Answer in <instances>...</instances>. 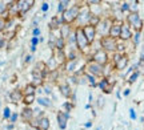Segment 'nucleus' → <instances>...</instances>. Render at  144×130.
Listing matches in <instances>:
<instances>
[{
	"label": "nucleus",
	"mask_w": 144,
	"mask_h": 130,
	"mask_svg": "<svg viewBox=\"0 0 144 130\" xmlns=\"http://www.w3.org/2000/svg\"><path fill=\"white\" fill-rule=\"evenodd\" d=\"M5 25H7V24H5V20L0 17V31H3V29L5 28Z\"/></svg>",
	"instance_id": "29"
},
{
	"label": "nucleus",
	"mask_w": 144,
	"mask_h": 130,
	"mask_svg": "<svg viewBox=\"0 0 144 130\" xmlns=\"http://www.w3.org/2000/svg\"><path fill=\"white\" fill-rule=\"evenodd\" d=\"M48 128H50V119L48 118H41L40 121H39V130H48Z\"/></svg>",
	"instance_id": "13"
},
{
	"label": "nucleus",
	"mask_w": 144,
	"mask_h": 130,
	"mask_svg": "<svg viewBox=\"0 0 144 130\" xmlns=\"http://www.w3.org/2000/svg\"><path fill=\"white\" fill-rule=\"evenodd\" d=\"M139 40H140V33L137 32L135 36H133V43H135V44H139Z\"/></svg>",
	"instance_id": "30"
},
{
	"label": "nucleus",
	"mask_w": 144,
	"mask_h": 130,
	"mask_svg": "<svg viewBox=\"0 0 144 130\" xmlns=\"http://www.w3.org/2000/svg\"><path fill=\"white\" fill-rule=\"evenodd\" d=\"M15 43H16V40L14 39V40H12L11 43H9V49H11V48H12V47H14V45H15Z\"/></svg>",
	"instance_id": "42"
},
{
	"label": "nucleus",
	"mask_w": 144,
	"mask_h": 130,
	"mask_svg": "<svg viewBox=\"0 0 144 130\" xmlns=\"http://www.w3.org/2000/svg\"><path fill=\"white\" fill-rule=\"evenodd\" d=\"M59 19L57 17H54L52 19V21H51V24H50V27H51V29H55V28H57V27H60V24H59Z\"/></svg>",
	"instance_id": "19"
},
{
	"label": "nucleus",
	"mask_w": 144,
	"mask_h": 130,
	"mask_svg": "<svg viewBox=\"0 0 144 130\" xmlns=\"http://www.w3.org/2000/svg\"><path fill=\"white\" fill-rule=\"evenodd\" d=\"M90 21H91V25H92V27H95L96 24H99V17H97V16H93V17L91 16Z\"/></svg>",
	"instance_id": "24"
},
{
	"label": "nucleus",
	"mask_w": 144,
	"mask_h": 130,
	"mask_svg": "<svg viewBox=\"0 0 144 130\" xmlns=\"http://www.w3.org/2000/svg\"><path fill=\"white\" fill-rule=\"evenodd\" d=\"M34 0H20V1H18V5H19V9H20V13H25V12L28 11L29 8L34 5Z\"/></svg>",
	"instance_id": "7"
},
{
	"label": "nucleus",
	"mask_w": 144,
	"mask_h": 130,
	"mask_svg": "<svg viewBox=\"0 0 144 130\" xmlns=\"http://www.w3.org/2000/svg\"><path fill=\"white\" fill-rule=\"evenodd\" d=\"M60 92L63 94L64 97H70L71 96V88L67 85V84H64V85H60Z\"/></svg>",
	"instance_id": "15"
},
{
	"label": "nucleus",
	"mask_w": 144,
	"mask_h": 130,
	"mask_svg": "<svg viewBox=\"0 0 144 130\" xmlns=\"http://www.w3.org/2000/svg\"><path fill=\"white\" fill-rule=\"evenodd\" d=\"M63 108L65 109V112H70V110L72 109V105H71V104H68V102H67V104H64V105H63Z\"/></svg>",
	"instance_id": "31"
},
{
	"label": "nucleus",
	"mask_w": 144,
	"mask_h": 130,
	"mask_svg": "<svg viewBox=\"0 0 144 130\" xmlns=\"http://www.w3.org/2000/svg\"><path fill=\"white\" fill-rule=\"evenodd\" d=\"M34 100H35V96H34V94L24 97V102H25V104H32V102H34Z\"/></svg>",
	"instance_id": "23"
},
{
	"label": "nucleus",
	"mask_w": 144,
	"mask_h": 130,
	"mask_svg": "<svg viewBox=\"0 0 144 130\" xmlns=\"http://www.w3.org/2000/svg\"><path fill=\"white\" fill-rule=\"evenodd\" d=\"M31 58H32L31 56H27V58H25V61H27V63H28V61H31Z\"/></svg>",
	"instance_id": "45"
},
{
	"label": "nucleus",
	"mask_w": 144,
	"mask_h": 130,
	"mask_svg": "<svg viewBox=\"0 0 144 130\" xmlns=\"http://www.w3.org/2000/svg\"><path fill=\"white\" fill-rule=\"evenodd\" d=\"M41 9H43V11H47V9H48V4H47V3H44V4H43Z\"/></svg>",
	"instance_id": "41"
},
{
	"label": "nucleus",
	"mask_w": 144,
	"mask_h": 130,
	"mask_svg": "<svg viewBox=\"0 0 144 130\" xmlns=\"http://www.w3.org/2000/svg\"><path fill=\"white\" fill-rule=\"evenodd\" d=\"M120 32H122V25L119 24H113L109 28V37L115 39V37H120Z\"/></svg>",
	"instance_id": "10"
},
{
	"label": "nucleus",
	"mask_w": 144,
	"mask_h": 130,
	"mask_svg": "<svg viewBox=\"0 0 144 130\" xmlns=\"http://www.w3.org/2000/svg\"><path fill=\"white\" fill-rule=\"evenodd\" d=\"M67 119H68V114H67V113L60 112L57 114V122H59L60 129H65V126H67Z\"/></svg>",
	"instance_id": "9"
},
{
	"label": "nucleus",
	"mask_w": 144,
	"mask_h": 130,
	"mask_svg": "<svg viewBox=\"0 0 144 130\" xmlns=\"http://www.w3.org/2000/svg\"><path fill=\"white\" fill-rule=\"evenodd\" d=\"M35 93V86L34 85H28L25 88V96H31V94Z\"/></svg>",
	"instance_id": "21"
},
{
	"label": "nucleus",
	"mask_w": 144,
	"mask_h": 130,
	"mask_svg": "<svg viewBox=\"0 0 144 130\" xmlns=\"http://www.w3.org/2000/svg\"><path fill=\"white\" fill-rule=\"evenodd\" d=\"M131 36H132V33H131L129 27H127V25H122V32H120V37H122L123 40H128V39H131Z\"/></svg>",
	"instance_id": "11"
},
{
	"label": "nucleus",
	"mask_w": 144,
	"mask_h": 130,
	"mask_svg": "<svg viewBox=\"0 0 144 130\" xmlns=\"http://www.w3.org/2000/svg\"><path fill=\"white\" fill-rule=\"evenodd\" d=\"M137 77H139V72H135V73L132 74V76L129 77V80H128V81H129V82H135Z\"/></svg>",
	"instance_id": "26"
},
{
	"label": "nucleus",
	"mask_w": 144,
	"mask_h": 130,
	"mask_svg": "<svg viewBox=\"0 0 144 130\" xmlns=\"http://www.w3.org/2000/svg\"><path fill=\"white\" fill-rule=\"evenodd\" d=\"M132 9H133V11H136V9H137V7H136V3H133V5H132Z\"/></svg>",
	"instance_id": "44"
},
{
	"label": "nucleus",
	"mask_w": 144,
	"mask_h": 130,
	"mask_svg": "<svg viewBox=\"0 0 144 130\" xmlns=\"http://www.w3.org/2000/svg\"><path fill=\"white\" fill-rule=\"evenodd\" d=\"M63 47H64V40H63V37H59L56 40V48L59 51H61L63 49Z\"/></svg>",
	"instance_id": "20"
},
{
	"label": "nucleus",
	"mask_w": 144,
	"mask_h": 130,
	"mask_svg": "<svg viewBox=\"0 0 144 130\" xmlns=\"http://www.w3.org/2000/svg\"><path fill=\"white\" fill-rule=\"evenodd\" d=\"M127 20H128V23L131 25H132L135 29H137V31H140L143 27V21L142 19H140V16L136 13V12H132V13H129V16L127 17Z\"/></svg>",
	"instance_id": "3"
},
{
	"label": "nucleus",
	"mask_w": 144,
	"mask_h": 130,
	"mask_svg": "<svg viewBox=\"0 0 144 130\" xmlns=\"http://www.w3.org/2000/svg\"><path fill=\"white\" fill-rule=\"evenodd\" d=\"M60 31H61V37H68L70 36V31H71V27L68 24H61L60 25Z\"/></svg>",
	"instance_id": "14"
},
{
	"label": "nucleus",
	"mask_w": 144,
	"mask_h": 130,
	"mask_svg": "<svg viewBox=\"0 0 144 130\" xmlns=\"http://www.w3.org/2000/svg\"><path fill=\"white\" fill-rule=\"evenodd\" d=\"M87 78L90 80V84H91V85H95V78H93L92 76H87Z\"/></svg>",
	"instance_id": "35"
},
{
	"label": "nucleus",
	"mask_w": 144,
	"mask_h": 130,
	"mask_svg": "<svg viewBox=\"0 0 144 130\" xmlns=\"http://www.w3.org/2000/svg\"><path fill=\"white\" fill-rule=\"evenodd\" d=\"M93 61L99 65H103L107 63V53L104 51H97L96 53L93 54Z\"/></svg>",
	"instance_id": "8"
},
{
	"label": "nucleus",
	"mask_w": 144,
	"mask_h": 130,
	"mask_svg": "<svg viewBox=\"0 0 144 130\" xmlns=\"http://www.w3.org/2000/svg\"><path fill=\"white\" fill-rule=\"evenodd\" d=\"M40 40V39H37V37H34L32 39V45H34V47H36V44H37V41Z\"/></svg>",
	"instance_id": "37"
},
{
	"label": "nucleus",
	"mask_w": 144,
	"mask_h": 130,
	"mask_svg": "<svg viewBox=\"0 0 144 130\" xmlns=\"http://www.w3.org/2000/svg\"><path fill=\"white\" fill-rule=\"evenodd\" d=\"M83 32H84V35H86L88 43H92V41L95 40V35H96V29H95V27H92L91 24H88L83 28Z\"/></svg>",
	"instance_id": "4"
},
{
	"label": "nucleus",
	"mask_w": 144,
	"mask_h": 130,
	"mask_svg": "<svg viewBox=\"0 0 144 130\" xmlns=\"http://www.w3.org/2000/svg\"><path fill=\"white\" fill-rule=\"evenodd\" d=\"M70 40H71V43L76 41V35H71V36H70Z\"/></svg>",
	"instance_id": "38"
},
{
	"label": "nucleus",
	"mask_w": 144,
	"mask_h": 130,
	"mask_svg": "<svg viewBox=\"0 0 144 130\" xmlns=\"http://www.w3.org/2000/svg\"><path fill=\"white\" fill-rule=\"evenodd\" d=\"M79 16H80V20H81V23H83V21H86V20H90V19H91V15L88 13V12H86L84 15H79Z\"/></svg>",
	"instance_id": "25"
},
{
	"label": "nucleus",
	"mask_w": 144,
	"mask_h": 130,
	"mask_svg": "<svg viewBox=\"0 0 144 130\" xmlns=\"http://www.w3.org/2000/svg\"><path fill=\"white\" fill-rule=\"evenodd\" d=\"M128 94H129V90H128V89H127V90H126V92H124V96H128Z\"/></svg>",
	"instance_id": "46"
},
{
	"label": "nucleus",
	"mask_w": 144,
	"mask_h": 130,
	"mask_svg": "<svg viewBox=\"0 0 144 130\" xmlns=\"http://www.w3.org/2000/svg\"><path fill=\"white\" fill-rule=\"evenodd\" d=\"M39 33H40V29H39V28H35V29H34V35H35V36H37Z\"/></svg>",
	"instance_id": "39"
},
{
	"label": "nucleus",
	"mask_w": 144,
	"mask_h": 130,
	"mask_svg": "<svg viewBox=\"0 0 144 130\" xmlns=\"http://www.w3.org/2000/svg\"><path fill=\"white\" fill-rule=\"evenodd\" d=\"M5 9H7V5H5V3L0 1V15H1V13H4V12H5Z\"/></svg>",
	"instance_id": "27"
},
{
	"label": "nucleus",
	"mask_w": 144,
	"mask_h": 130,
	"mask_svg": "<svg viewBox=\"0 0 144 130\" xmlns=\"http://www.w3.org/2000/svg\"><path fill=\"white\" fill-rule=\"evenodd\" d=\"M39 104H40V105H44V106H51V101L47 98H39Z\"/></svg>",
	"instance_id": "22"
},
{
	"label": "nucleus",
	"mask_w": 144,
	"mask_h": 130,
	"mask_svg": "<svg viewBox=\"0 0 144 130\" xmlns=\"http://www.w3.org/2000/svg\"><path fill=\"white\" fill-rule=\"evenodd\" d=\"M106 29H107V21H104L100 24V31L103 32V31H106Z\"/></svg>",
	"instance_id": "32"
},
{
	"label": "nucleus",
	"mask_w": 144,
	"mask_h": 130,
	"mask_svg": "<svg viewBox=\"0 0 144 130\" xmlns=\"http://www.w3.org/2000/svg\"><path fill=\"white\" fill-rule=\"evenodd\" d=\"M123 9H124V11H126V9H128L129 8V5H128V3H124V4H123V7H122Z\"/></svg>",
	"instance_id": "40"
},
{
	"label": "nucleus",
	"mask_w": 144,
	"mask_h": 130,
	"mask_svg": "<svg viewBox=\"0 0 144 130\" xmlns=\"http://www.w3.org/2000/svg\"><path fill=\"white\" fill-rule=\"evenodd\" d=\"M88 72L91 74H93V76H101V73H103V68H101V65L96 64V63H90L87 66Z\"/></svg>",
	"instance_id": "6"
},
{
	"label": "nucleus",
	"mask_w": 144,
	"mask_h": 130,
	"mask_svg": "<svg viewBox=\"0 0 144 130\" xmlns=\"http://www.w3.org/2000/svg\"><path fill=\"white\" fill-rule=\"evenodd\" d=\"M129 116H131V118H132V119L136 118V114H135V110H133V109L129 110Z\"/></svg>",
	"instance_id": "34"
},
{
	"label": "nucleus",
	"mask_w": 144,
	"mask_h": 130,
	"mask_svg": "<svg viewBox=\"0 0 144 130\" xmlns=\"http://www.w3.org/2000/svg\"><path fill=\"white\" fill-rule=\"evenodd\" d=\"M79 12H80V8L79 5H72L71 8H68L67 11H64L63 13V21L65 23H72L75 19L79 16Z\"/></svg>",
	"instance_id": "1"
},
{
	"label": "nucleus",
	"mask_w": 144,
	"mask_h": 130,
	"mask_svg": "<svg viewBox=\"0 0 144 130\" xmlns=\"http://www.w3.org/2000/svg\"><path fill=\"white\" fill-rule=\"evenodd\" d=\"M32 76H34V80L36 81V82H41V80H43V73L39 72V70H34Z\"/></svg>",
	"instance_id": "18"
},
{
	"label": "nucleus",
	"mask_w": 144,
	"mask_h": 130,
	"mask_svg": "<svg viewBox=\"0 0 144 130\" xmlns=\"http://www.w3.org/2000/svg\"><path fill=\"white\" fill-rule=\"evenodd\" d=\"M21 117H23L24 121H29V119L32 118V110L28 109V108H25L24 110H23V113H21Z\"/></svg>",
	"instance_id": "16"
},
{
	"label": "nucleus",
	"mask_w": 144,
	"mask_h": 130,
	"mask_svg": "<svg viewBox=\"0 0 144 130\" xmlns=\"http://www.w3.org/2000/svg\"><path fill=\"white\" fill-rule=\"evenodd\" d=\"M9 116H11V112H9L8 108H5V109H4V117H5V118H8Z\"/></svg>",
	"instance_id": "33"
},
{
	"label": "nucleus",
	"mask_w": 144,
	"mask_h": 130,
	"mask_svg": "<svg viewBox=\"0 0 144 130\" xmlns=\"http://www.w3.org/2000/svg\"><path fill=\"white\" fill-rule=\"evenodd\" d=\"M73 68H75V61H73V63H71L70 65H68V66H67V69H68V70H73Z\"/></svg>",
	"instance_id": "36"
},
{
	"label": "nucleus",
	"mask_w": 144,
	"mask_h": 130,
	"mask_svg": "<svg viewBox=\"0 0 144 130\" xmlns=\"http://www.w3.org/2000/svg\"><path fill=\"white\" fill-rule=\"evenodd\" d=\"M20 98H21L20 90H14V92L11 93V100L14 102H19V101H20Z\"/></svg>",
	"instance_id": "17"
},
{
	"label": "nucleus",
	"mask_w": 144,
	"mask_h": 130,
	"mask_svg": "<svg viewBox=\"0 0 144 130\" xmlns=\"http://www.w3.org/2000/svg\"><path fill=\"white\" fill-rule=\"evenodd\" d=\"M101 45L107 51H115L116 49V41L112 37H103L101 39Z\"/></svg>",
	"instance_id": "5"
},
{
	"label": "nucleus",
	"mask_w": 144,
	"mask_h": 130,
	"mask_svg": "<svg viewBox=\"0 0 144 130\" xmlns=\"http://www.w3.org/2000/svg\"><path fill=\"white\" fill-rule=\"evenodd\" d=\"M1 45H3V39L0 37V47H1Z\"/></svg>",
	"instance_id": "47"
},
{
	"label": "nucleus",
	"mask_w": 144,
	"mask_h": 130,
	"mask_svg": "<svg viewBox=\"0 0 144 130\" xmlns=\"http://www.w3.org/2000/svg\"><path fill=\"white\" fill-rule=\"evenodd\" d=\"M127 64H128V58H127V56H122L119 58V61H116V69H119V70L124 69V68L127 66Z\"/></svg>",
	"instance_id": "12"
},
{
	"label": "nucleus",
	"mask_w": 144,
	"mask_h": 130,
	"mask_svg": "<svg viewBox=\"0 0 144 130\" xmlns=\"http://www.w3.org/2000/svg\"><path fill=\"white\" fill-rule=\"evenodd\" d=\"M11 118H12V121H14V122H15V121H16V118H18V116H16V114H14V116H12V117H11Z\"/></svg>",
	"instance_id": "43"
},
{
	"label": "nucleus",
	"mask_w": 144,
	"mask_h": 130,
	"mask_svg": "<svg viewBox=\"0 0 144 130\" xmlns=\"http://www.w3.org/2000/svg\"><path fill=\"white\" fill-rule=\"evenodd\" d=\"M68 4V1H60V3H59V11H63V9L65 8V5H67Z\"/></svg>",
	"instance_id": "28"
},
{
	"label": "nucleus",
	"mask_w": 144,
	"mask_h": 130,
	"mask_svg": "<svg viewBox=\"0 0 144 130\" xmlns=\"http://www.w3.org/2000/svg\"><path fill=\"white\" fill-rule=\"evenodd\" d=\"M75 35H76V44H77V47H79L81 51L86 49L90 43H88V40H87L86 35H84L83 29H81V28H77V29H76V33H75Z\"/></svg>",
	"instance_id": "2"
}]
</instances>
